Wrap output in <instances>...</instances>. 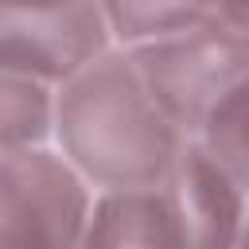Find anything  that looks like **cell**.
<instances>
[{
	"mask_svg": "<svg viewBox=\"0 0 249 249\" xmlns=\"http://www.w3.org/2000/svg\"><path fill=\"white\" fill-rule=\"evenodd\" d=\"M54 132L62 156L105 191L163 183L187 148V136L148 93L128 51L101 54L58 89Z\"/></svg>",
	"mask_w": 249,
	"mask_h": 249,
	"instance_id": "obj_1",
	"label": "cell"
},
{
	"mask_svg": "<svg viewBox=\"0 0 249 249\" xmlns=\"http://www.w3.org/2000/svg\"><path fill=\"white\" fill-rule=\"evenodd\" d=\"M128 54L148 93L187 140H195L210 113L249 82V31L226 19H206L167 39L128 47Z\"/></svg>",
	"mask_w": 249,
	"mask_h": 249,
	"instance_id": "obj_2",
	"label": "cell"
},
{
	"mask_svg": "<svg viewBox=\"0 0 249 249\" xmlns=\"http://www.w3.org/2000/svg\"><path fill=\"white\" fill-rule=\"evenodd\" d=\"M86 175L47 148L4 152V249H82L89 230Z\"/></svg>",
	"mask_w": 249,
	"mask_h": 249,
	"instance_id": "obj_3",
	"label": "cell"
},
{
	"mask_svg": "<svg viewBox=\"0 0 249 249\" xmlns=\"http://www.w3.org/2000/svg\"><path fill=\"white\" fill-rule=\"evenodd\" d=\"M105 0H0L4 70H23L66 86L109 54Z\"/></svg>",
	"mask_w": 249,
	"mask_h": 249,
	"instance_id": "obj_4",
	"label": "cell"
},
{
	"mask_svg": "<svg viewBox=\"0 0 249 249\" xmlns=\"http://www.w3.org/2000/svg\"><path fill=\"white\" fill-rule=\"evenodd\" d=\"M163 187L175 202L187 249H237L245 226V195L195 140H187Z\"/></svg>",
	"mask_w": 249,
	"mask_h": 249,
	"instance_id": "obj_5",
	"label": "cell"
},
{
	"mask_svg": "<svg viewBox=\"0 0 249 249\" xmlns=\"http://www.w3.org/2000/svg\"><path fill=\"white\" fill-rule=\"evenodd\" d=\"M82 249H187L167 187L105 191L93 202Z\"/></svg>",
	"mask_w": 249,
	"mask_h": 249,
	"instance_id": "obj_6",
	"label": "cell"
},
{
	"mask_svg": "<svg viewBox=\"0 0 249 249\" xmlns=\"http://www.w3.org/2000/svg\"><path fill=\"white\" fill-rule=\"evenodd\" d=\"M0 132H4V152L19 148H39L58 113V93L47 78L23 74V70H4L0 82Z\"/></svg>",
	"mask_w": 249,
	"mask_h": 249,
	"instance_id": "obj_7",
	"label": "cell"
},
{
	"mask_svg": "<svg viewBox=\"0 0 249 249\" xmlns=\"http://www.w3.org/2000/svg\"><path fill=\"white\" fill-rule=\"evenodd\" d=\"M105 16L121 43L140 47L218 19V0H105Z\"/></svg>",
	"mask_w": 249,
	"mask_h": 249,
	"instance_id": "obj_8",
	"label": "cell"
},
{
	"mask_svg": "<svg viewBox=\"0 0 249 249\" xmlns=\"http://www.w3.org/2000/svg\"><path fill=\"white\" fill-rule=\"evenodd\" d=\"M195 144L230 175L241 195H249V82L210 113Z\"/></svg>",
	"mask_w": 249,
	"mask_h": 249,
	"instance_id": "obj_9",
	"label": "cell"
},
{
	"mask_svg": "<svg viewBox=\"0 0 249 249\" xmlns=\"http://www.w3.org/2000/svg\"><path fill=\"white\" fill-rule=\"evenodd\" d=\"M218 19L237 31H249V0H218Z\"/></svg>",
	"mask_w": 249,
	"mask_h": 249,
	"instance_id": "obj_10",
	"label": "cell"
},
{
	"mask_svg": "<svg viewBox=\"0 0 249 249\" xmlns=\"http://www.w3.org/2000/svg\"><path fill=\"white\" fill-rule=\"evenodd\" d=\"M237 249H249V214H245V226H241V237H237Z\"/></svg>",
	"mask_w": 249,
	"mask_h": 249,
	"instance_id": "obj_11",
	"label": "cell"
}]
</instances>
